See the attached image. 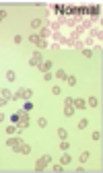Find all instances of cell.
Listing matches in <instances>:
<instances>
[{"mask_svg":"<svg viewBox=\"0 0 103 173\" xmlns=\"http://www.w3.org/2000/svg\"><path fill=\"white\" fill-rule=\"evenodd\" d=\"M52 163V155H44L37 163H35V171H46V167Z\"/></svg>","mask_w":103,"mask_h":173,"instance_id":"6da1fadb","label":"cell"},{"mask_svg":"<svg viewBox=\"0 0 103 173\" xmlns=\"http://www.w3.org/2000/svg\"><path fill=\"white\" fill-rule=\"evenodd\" d=\"M41 62H44V60H41V52L39 50H35V52H33V58L29 60V64L33 66V68H39V64Z\"/></svg>","mask_w":103,"mask_h":173,"instance_id":"7a4b0ae2","label":"cell"},{"mask_svg":"<svg viewBox=\"0 0 103 173\" xmlns=\"http://www.w3.org/2000/svg\"><path fill=\"white\" fill-rule=\"evenodd\" d=\"M15 153H21V155H29V153H31V146H29V144H23V142H21V144H19V146L15 149Z\"/></svg>","mask_w":103,"mask_h":173,"instance_id":"3957f363","label":"cell"},{"mask_svg":"<svg viewBox=\"0 0 103 173\" xmlns=\"http://www.w3.org/2000/svg\"><path fill=\"white\" fill-rule=\"evenodd\" d=\"M72 107L74 109H85L87 107V101L85 99H72Z\"/></svg>","mask_w":103,"mask_h":173,"instance_id":"277c9868","label":"cell"},{"mask_svg":"<svg viewBox=\"0 0 103 173\" xmlns=\"http://www.w3.org/2000/svg\"><path fill=\"white\" fill-rule=\"evenodd\" d=\"M6 144L11 146V149H17V146L21 144V138H19V136H17V138H8V140H6Z\"/></svg>","mask_w":103,"mask_h":173,"instance_id":"5b68a950","label":"cell"},{"mask_svg":"<svg viewBox=\"0 0 103 173\" xmlns=\"http://www.w3.org/2000/svg\"><path fill=\"white\" fill-rule=\"evenodd\" d=\"M27 39H29V41H31V43H35V46H39V41H41V37H39V35H37V33H31V35H29V37H27Z\"/></svg>","mask_w":103,"mask_h":173,"instance_id":"8992f818","label":"cell"},{"mask_svg":"<svg viewBox=\"0 0 103 173\" xmlns=\"http://www.w3.org/2000/svg\"><path fill=\"white\" fill-rule=\"evenodd\" d=\"M0 97H4L6 101H11V99H13V93L8 91V89H2V91H0Z\"/></svg>","mask_w":103,"mask_h":173,"instance_id":"52a82bcc","label":"cell"},{"mask_svg":"<svg viewBox=\"0 0 103 173\" xmlns=\"http://www.w3.org/2000/svg\"><path fill=\"white\" fill-rule=\"evenodd\" d=\"M97 105H99L97 97H89V99H87V107H97Z\"/></svg>","mask_w":103,"mask_h":173,"instance_id":"ba28073f","label":"cell"},{"mask_svg":"<svg viewBox=\"0 0 103 173\" xmlns=\"http://www.w3.org/2000/svg\"><path fill=\"white\" fill-rule=\"evenodd\" d=\"M74 111H76V109H74L72 105H64V116H66V118H70Z\"/></svg>","mask_w":103,"mask_h":173,"instance_id":"9c48e42d","label":"cell"},{"mask_svg":"<svg viewBox=\"0 0 103 173\" xmlns=\"http://www.w3.org/2000/svg\"><path fill=\"white\" fill-rule=\"evenodd\" d=\"M39 68H41L44 72H50V70H52V62H50V60H48V62H41Z\"/></svg>","mask_w":103,"mask_h":173,"instance_id":"30bf717a","label":"cell"},{"mask_svg":"<svg viewBox=\"0 0 103 173\" xmlns=\"http://www.w3.org/2000/svg\"><path fill=\"white\" fill-rule=\"evenodd\" d=\"M60 161H62V165H68V163L72 161V157H70V155H68V153L64 151V155H62V159H60Z\"/></svg>","mask_w":103,"mask_h":173,"instance_id":"8fae6325","label":"cell"},{"mask_svg":"<svg viewBox=\"0 0 103 173\" xmlns=\"http://www.w3.org/2000/svg\"><path fill=\"white\" fill-rule=\"evenodd\" d=\"M56 76H58L60 81H66V79H68V74H66V70H56Z\"/></svg>","mask_w":103,"mask_h":173,"instance_id":"7c38bea8","label":"cell"},{"mask_svg":"<svg viewBox=\"0 0 103 173\" xmlns=\"http://www.w3.org/2000/svg\"><path fill=\"white\" fill-rule=\"evenodd\" d=\"M19 120H21V118H19V111H15V114L11 116V122H13L15 126H19Z\"/></svg>","mask_w":103,"mask_h":173,"instance_id":"4fadbf2b","label":"cell"},{"mask_svg":"<svg viewBox=\"0 0 103 173\" xmlns=\"http://www.w3.org/2000/svg\"><path fill=\"white\" fill-rule=\"evenodd\" d=\"M58 136H60V140H66V136H68V132L64 128H58Z\"/></svg>","mask_w":103,"mask_h":173,"instance_id":"5bb4252c","label":"cell"},{"mask_svg":"<svg viewBox=\"0 0 103 173\" xmlns=\"http://www.w3.org/2000/svg\"><path fill=\"white\" fill-rule=\"evenodd\" d=\"M23 97H25V99L29 101V99L33 97V91H31V89H23Z\"/></svg>","mask_w":103,"mask_h":173,"instance_id":"9a60e30c","label":"cell"},{"mask_svg":"<svg viewBox=\"0 0 103 173\" xmlns=\"http://www.w3.org/2000/svg\"><path fill=\"white\" fill-rule=\"evenodd\" d=\"M87 161H89V153L83 151V153H81V165H83V163H87Z\"/></svg>","mask_w":103,"mask_h":173,"instance_id":"2e32d148","label":"cell"},{"mask_svg":"<svg viewBox=\"0 0 103 173\" xmlns=\"http://www.w3.org/2000/svg\"><path fill=\"white\" fill-rule=\"evenodd\" d=\"M91 138H93L95 142H99V140H101V132H99V130H95V132L91 134Z\"/></svg>","mask_w":103,"mask_h":173,"instance_id":"e0dca14e","label":"cell"},{"mask_svg":"<svg viewBox=\"0 0 103 173\" xmlns=\"http://www.w3.org/2000/svg\"><path fill=\"white\" fill-rule=\"evenodd\" d=\"M60 149H62V151H68V149H70V142H68V140H62V142H60Z\"/></svg>","mask_w":103,"mask_h":173,"instance_id":"ac0fdd59","label":"cell"},{"mask_svg":"<svg viewBox=\"0 0 103 173\" xmlns=\"http://www.w3.org/2000/svg\"><path fill=\"white\" fill-rule=\"evenodd\" d=\"M15 79H17V74H15L13 70H8V72H6V81H11V83H13Z\"/></svg>","mask_w":103,"mask_h":173,"instance_id":"d6986e66","label":"cell"},{"mask_svg":"<svg viewBox=\"0 0 103 173\" xmlns=\"http://www.w3.org/2000/svg\"><path fill=\"white\" fill-rule=\"evenodd\" d=\"M37 124H39V128H46V126H48V118H39Z\"/></svg>","mask_w":103,"mask_h":173,"instance_id":"ffe728a7","label":"cell"},{"mask_svg":"<svg viewBox=\"0 0 103 173\" xmlns=\"http://www.w3.org/2000/svg\"><path fill=\"white\" fill-rule=\"evenodd\" d=\"M52 171H56V173H62V171H64V165H62V163H60V165H54V167H52Z\"/></svg>","mask_w":103,"mask_h":173,"instance_id":"44dd1931","label":"cell"},{"mask_svg":"<svg viewBox=\"0 0 103 173\" xmlns=\"http://www.w3.org/2000/svg\"><path fill=\"white\" fill-rule=\"evenodd\" d=\"M39 25H41V21H39V19H33V21H31V29H37Z\"/></svg>","mask_w":103,"mask_h":173,"instance_id":"7402d4cb","label":"cell"},{"mask_svg":"<svg viewBox=\"0 0 103 173\" xmlns=\"http://www.w3.org/2000/svg\"><path fill=\"white\" fill-rule=\"evenodd\" d=\"M13 99H15V101H17V99H23V89L17 91V93H13Z\"/></svg>","mask_w":103,"mask_h":173,"instance_id":"603a6c76","label":"cell"},{"mask_svg":"<svg viewBox=\"0 0 103 173\" xmlns=\"http://www.w3.org/2000/svg\"><path fill=\"white\" fill-rule=\"evenodd\" d=\"M6 134H17V126H15V124L8 126V128H6Z\"/></svg>","mask_w":103,"mask_h":173,"instance_id":"cb8c5ba5","label":"cell"},{"mask_svg":"<svg viewBox=\"0 0 103 173\" xmlns=\"http://www.w3.org/2000/svg\"><path fill=\"white\" fill-rule=\"evenodd\" d=\"M87 126H89V122H87V120H81V122H79V130H85Z\"/></svg>","mask_w":103,"mask_h":173,"instance_id":"d4e9b609","label":"cell"},{"mask_svg":"<svg viewBox=\"0 0 103 173\" xmlns=\"http://www.w3.org/2000/svg\"><path fill=\"white\" fill-rule=\"evenodd\" d=\"M23 109H25V111H31V109H33V103H31V101H27V103L23 105Z\"/></svg>","mask_w":103,"mask_h":173,"instance_id":"484cf974","label":"cell"},{"mask_svg":"<svg viewBox=\"0 0 103 173\" xmlns=\"http://www.w3.org/2000/svg\"><path fill=\"white\" fill-rule=\"evenodd\" d=\"M66 81H68V85H70V86H74V85H76V79H74V76H68Z\"/></svg>","mask_w":103,"mask_h":173,"instance_id":"4316f807","label":"cell"},{"mask_svg":"<svg viewBox=\"0 0 103 173\" xmlns=\"http://www.w3.org/2000/svg\"><path fill=\"white\" fill-rule=\"evenodd\" d=\"M83 56H85V58H91L93 52H91V50H83Z\"/></svg>","mask_w":103,"mask_h":173,"instance_id":"83f0119b","label":"cell"},{"mask_svg":"<svg viewBox=\"0 0 103 173\" xmlns=\"http://www.w3.org/2000/svg\"><path fill=\"white\" fill-rule=\"evenodd\" d=\"M52 93H54V95H60V93H62V89H60V86H52Z\"/></svg>","mask_w":103,"mask_h":173,"instance_id":"f1b7e54d","label":"cell"},{"mask_svg":"<svg viewBox=\"0 0 103 173\" xmlns=\"http://www.w3.org/2000/svg\"><path fill=\"white\" fill-rule=\"evenodd\" d=\"M44 81H52V72H44Z\"/></svg>","mask_w":103,"mask_h":173,"instance_id":"f546056e","label":"cell"},{"mask_svg":"<svg viewBox=\"0 0 103 173\" xmlns=\"http://www.w3.org/2000/svg\"><path fill=\"white\" fill-rule=\"evenodd\" d=\"M4 105H8V101L4 97H0V107H4Z\"/></svg>","mask_w":103,"mask_h":173,"instance_id":"4dcf8cb0","label":"cell"},{"mask_svg":"<svg viewBox=\"0 0 103 173\" xmlns=\"http://www.w3.org/2000/svg\"><path fill=\"white\" fill-rule=\"evenodd\" d=\"M4 120H6V116L2 114V111H0V122H4Z\"/></svg>","mask_w":103,"mask_h":173,"instance_id":"1f68e13d","label":"cell"},{"mask_svg":"<svg viewBox=\"0 0 103 173\" xmlns=\"http://www.w3.org/2000/svg\"><path fill=\"white\" fill-rule=\"evenodd\" d=\"M0 21H2V19H0Z\"/></svg>","mask_w":103,"mask_h":173,"instance_id":"d6a6232c","label":"cell"},{"mask_svg":"<svg viewBox=\"0 0 103 173\" xmlns=\"http://www.w3.org/2000/svg\"><path fill=\"white\" fill-rule=\"evenodd\" d=\"M0 91H2V89H0Z\"/></svg>","mask_w":103,"mask_h":173,"instance_id":"836d02e7","label":"cell"}]
</instances>
